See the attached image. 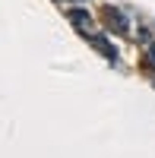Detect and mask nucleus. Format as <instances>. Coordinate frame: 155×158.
Returning a JSON list of instances; mask_svg holds the SVG:
<instances>
[{
  "label": "nucleus",
  "instance_id": "nucleus-2",
  "mask_svg": "<svg viewBox=\"0 0 155 158\" xmlns=\"http://www.w3.org/2000/svg\"><path fill=\"white\" fill-rule=\"evenodd\" d=\"M89 41H92V44H95V48H98V51H101V54H105V57H108L111 63L117 60V51H114V44L108 41L105 35H89Z\"/></svg>",
  "mask_w": 155,
  "mask_h": 158
},
{
  "label": "nucleus",
  "instance_id": "nucleus-1",
  "mask_svg": "<svg viewBox=\"0 0 155 158\" xmlns=\"http://www.w3.org/2000/svg\"><path fill=\"white\" fill-rule=\"evenodd\" d=\"M67 16H70V22L76 25V29H82V32H89V29H92V16H89L86 10H79V6H70V10H67Z\"/></svg>",
  "mask_w": 155,
  "mask_h": 158
},
{
  "label": "nucleus",
  "instance_id": "nucleus-3",
  "mask_svg": "<svg viewBox=\"0 0 155 158\" xmlns=\"http://www.w3.org/2000/svg\"><path fill=\"white\" fill-rule=\"evenodd\" d=\"M108 19H111V25H114V29H130V22H127V16H124V13H117V10H111L108 13Z\"/></svg>",
  "mask_w": 155,
  "mask_h": 158
},
{
  "label": "nucleus",
  "instance_id": "nucleus-4",
  "mask_svg": "<svg viewBox=\"0 0 155 158\" xmlns=\"http://www.w3.org/2000/svg\"><path fill=\"white\" fill-rule=\"evenodd\" d=\"M146 60L155 67V41H152V44H149V51H146Z\"/></svg>",
  "mask_w": 155,
  "mask_h": 158
}]
</instances>
